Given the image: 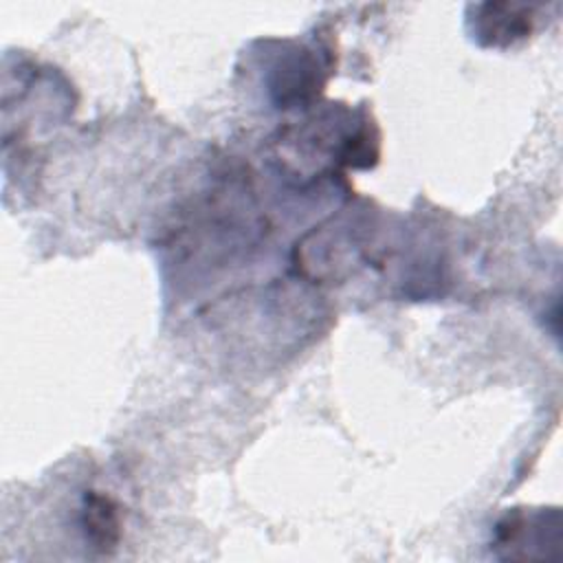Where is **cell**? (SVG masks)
Wrapping results in <instances>:
<instances>
[{"label":"cell","instance_id":"6da1fadb","mask_svg":"<svg viewBox=\"0 0 563 563\" xmlns=\"http://www.w3.org/2000/svg\"><path fill=\"white\" fill-rule=\"evenodd\" d=\"M84 526L95 548L99 550L114 548V543L119 541L117 506L99 493H88L84 499Z\"/></svg>","mask_w":563,"mask_h":563}]
</instances>
